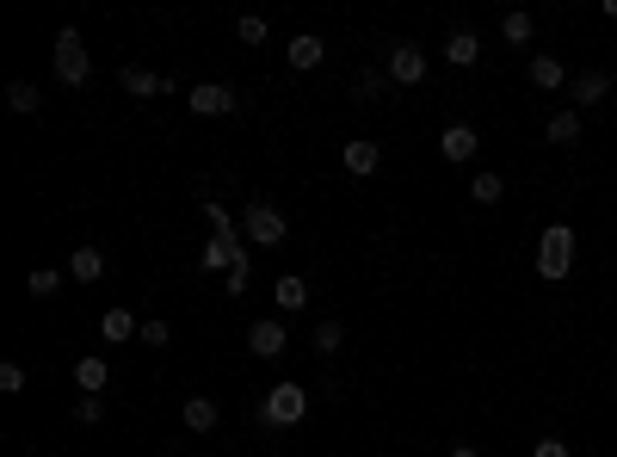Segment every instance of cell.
<instances>
[{
  "mask_svg": "<svg viewBox=\"0 0 617 457\" xmlns=\"http://www.w3.org/2000/svg\"><path fill=\"white\" fill-rule=\"evenodd\" d=\"M605 19H617V0H605Z\"/></svg>",
  "mask_w": 617,
  "mask_h": 457,
  "instance_id": "cell-35",
  "label": "cell"
},
{
  "mask_svg": "<svg viewBox=\"0 0 617 457\" xmlns=\"http://www.w3.org/2000/svg\"><path fill=\"white\" fill-rule=\"evenodd\" d=\"M204 217H210V229H216V235H235V217H229V210L216 204V198H204Z\"/></svg>",
  "mask_w": 617,
  "mask_h": 457,
  "instance_id": "cell-28",
  "label": "cell"
},
{
  "mask_svg": "<svg viewBox=\"0 0 617 457\" xmlns=\"http://www.w3.org/2000/svg\"><path fill=\"white\" fill-rule=\"evenodd\" d=\"M223 285H229V297H241V291H247V260H241V266H229V272H223Z\"/></svg>",
  "mask_w": 617,
  "mask_h": 457,
  "instance_id": "cell-33",
  "label": "cell"
},
{
  "mask_svg": "<svg viewBox=\"0 0 617 457\" xmlns=\"http://www.w3.org/2000/svg\"><path fill=\"white\" fill-rule=\"evenodd\" d=\"M574 248H580V241H574V229H568V223H550V229L537 235V278H550V285H562V278L574 272Z\"/></svg>",
  "mask_w": 617,
  "mask_h": 457,
  "instance_id": "cell-1",
  "label": "cell"
},
{
  "mask_svg": "<svg viewBox=\"0 0 617 457\" xmlns=\"http://www.w3.org/2000/svg\"><path fill=\"white\" fill-rule=\"evenodd\" d=\"M525 75H531V87H537V93H562V87L574 81L568 68H562V56H550V50H537V56H531V68H525Z\"/></svg>",
  "mask_w": 617,
  "mask_h": 457,
  "instance_id": "cell-8",
  "label": "cell"
},
{
  "mask_svg": "<svg viewBox=\"0 0 617 457\" xmlns=\"http://www.w3.org/2000/svg\"><path fill=\"white\" fill-rule=\"evenodd\" d=\"M303 414H309V390H303V383H272V390L260 396V427H297Z\"/></svg>",
  "mask_w": 617,
  "mask_h": 457,
  "instance_id": "cell-2",
  "label": "cell"
},
{
  "mask_svg": "<svg viewBox=\"0 0 617 457\" xmlns=\"http://www.w3.org/2000/svg\"><path fill=\"white\" fill-rule=\"evenodd\" d=\"M531 457H568V439H556V433H550V439H537V445H531Z\"/></svg>",
  "mask_w": 617,
  "mask_h": 457,
  "instance_id": "cell-32",
  "label": "cell"
},
{
  "mask_svg": "<svg viewBox=\"0 0 617 457\" xmlns=\"http://www.w3.org/2000/svg\"><path fill=\"white\" fill-rule=\"evenodd\" d=\"M439 155H445L451 167H469V161L482 155V130H476V124H451V130L439 136Z\"/></svg>",
  "mask_w": 617,
  "mask_h": 457,
  "instance_id": "cell-7",
  "label": "cell"
},
{
  "mask_svg": "<svg viewBox=\"0 0 617 457\" xmlns=\"http://www.w3.org/2000/svg\"><path fill=\"white\" fill-rule=\"evenodd\" d=\"M186 427L192 433H216V402L210 396H186Z\"/></svg>",
  "mask_w": 617,
  "mask_h": 457,
  "instance_id": "cell-24",
  "label": "cell"
},
{
  "mask_svg": "<svg viewBox=\"0 0 617 457\" xmlns=\"http://www.w3.org/2000/svg\"><path fill=\"white\" fill-rule=\"evenodd\" d=\"M284 210L272 204V198H247V210H241V235L253 241V248H278L284 241Z\"/></svg>",
  "mask_w": 617,
  "mask_h": 457,
  "instance_id": "cell-4",
  "label": "cell"
},
{
  "mask_svg": "<svg viewBox=\"0 0 617 457\" xmlns=\"http://www.w3.org/2000/svg\"><path fill=\"white\" fill-rule=\"evenodd\" d=\"M235 38H241V44H266V19H260V13H241V19H235Z\"/></svg>",
  "mask_w": 617,
  "mask_h": 457,
  "instance_id": "cell-27",
  "label": "cell"
},
{
  "mask_svg": "<svg viewBox=\"0 0 617 457\" xmlns=\"http://www.w3.org/2000/svg\"><path fill=\"white\" fill-rule=\"evenodd\" d=\"M99 334L112 340V346H124V340H136L142 328H136V315H130V309H105V315H99Z\"/></svg>",
  "mask_w": 617,
  "mask_h": 457,
  "instance_id": "cell-19",
  "label": "cell"
},
{
  "mask_svg": "<svg viewBox=\"0 0 617 457\" xmlns=\"http://www.w3.org/2000/svg\"><path fill=\"white\" fill-rule=\"evenodd\" d=\"M7 105H13L19 118H38V112H44V93L31 87V81H7Z\"/></svg>",
  "mask_w": 617,
  "mask_h": 457,
  "instance_id": "cell-20",
  "label": "cell"
},
{
  "mask_svg": "<svg viewBox=\"0 0 617 457\" xmlns=\"http://www.w3.org/2000/svg\"><path fill=\"white\" fill-rule=\"evenodd\" d=\"M105 383H112V365H105L99 353H87V359H75V390L81 396H99Z\"/></svg>",
  "mask_w": 617,
  "mask_h": 457,
  "instance_id": "cell-15",
  "label": "cell"
},
{
  "mask_svg": "<svg viewBox=\"0 0 617 457\" xmlns=\"http://www.w3.org/2000/svg\"><path fill=\"white\" fill-rule=\"evenodd\" d=\"M25 291H31V297H56V291H62V272H56V266H31Z\"/></svg>",
  "mask_w": 617,
  "mask_h": 457,
  "instance_id": "cell-25",
  "label": "cell"
},
{
  "mask_svg": "<svg viewBox=\"0 0 617 457\" xmlns=\"http://www.w3.org/2000/svg\"><path fill=\"white\" fill-rule=\"evenodd\" d=\"M445 62H451V68H476V62H482V38H476L469 25H457L451 38H445Z\"/></svg>",
  "mask_w": 617,
  "mask_h": 457,
  "instance_id": "cell-12",
  "label": "cell"
},
{
  "mask_svg": "<svg viewBox=\"0 0 617 457\" xmlns=\"http://www.w3.org/2000/svg\"><path fill=\"white\" fill-rule=\"evenodd\" d=\"M568 93L580 99V112H587V105H599V99L611 93V75H605V68H580V75L568 81Z\"/></svg>",
  "mask_w": 617,
  "mask_h": 457,
  "instance_id": "cell-13",
  "label": "cell"
},
{
  "mask_svg": "<svg viewBox=\"0 0 617 457\" xmlns=\"http://www.w3.org/2000/svg\"><path fill=\"white\" fill-rule=\"evenodd\" d=\"M68 278L99 285V278H105V254H99V248H75V254H68Z\"/></svg>",
  "mask_w": 617,
  "mask_h": 457,
  "instance_id": "cell-17",
  "label": "cell"
},
{
  "mask_svg": "<svg viewBox=\"0 0 617 457\" xmlns=\"http://www.w3.org/2000/svg\"><path fill=\"white\" fill-rule=\"evenodd\" d=\"M241 260H247V248H241L235 235H210V248L198 254V266H204V272H229V266H241Z\"/></svg>",
  "mask_w": 617,
  "mask_h": 457,
  "instance_id": "cell-10",
  "label": "cell"
},
{
  "mask_svg": "<svg viewBox=\"0 0 617 457\" xmlns=\"http://www.w3.org/2000/svg\"><path fill=\"white\" fill-rule=\"evenodd\" d=\"M75 420H81V427H99V420H105V402H99V396H81V402H75Z\"/></svg>",
  "mask_w": 617,
  "mask_h": 457,
  "instance_id": "cell-29",
  "label": "cell"
},
{
  "mask_svg": "<svg viewBox=\"0 0 617 457\" xmlns=\"http://www.w3.org/2000/svg\"><path fill=\"white\" fill-rule=\"evenodd\" d=\"M543 136H550V143H574V136H580V105H568V112H550Z\"/></svg>",
  "mask_w": 617,
  "mask_h": 457,
  "instance_id": "cell-22",
  "label": "cell"
},
{
  "mask_svg": "<svg viewBox=\"0 0 617 457\" xmlns=\"http://www.w3.org/2000/svg\"><path fill=\"white\" fill-rule=\"evenodd\" d=\"M451 457H482V451L476 445H451Z\"/></svg>",
  "mask_w": 617,
  "mask_h": 457,
  "instance_id": "cell-34",
  "label": "cell"
},
{
  "mask_svg": "<svg viewBox=\"0 0 617 457\" xmlns=\"http://www.w3.org/2000/svg\"><path fill=\"white\" fill-rule=\"evenodd\" d=\"M469 198H476V204L488 210V204H500V198H506V180H500V173H494V167H482V173H476V180H469Z\"/></svg>",
  "mask_w": 617,
  "mask_h": 457,
  "instance_id": "cell-21",
  "label": "cell"
},
{
  "mask_svg": "<svg viewBox=\"0 0 617 457\" xmlns=\"http://www.w3.org/2000/svg\"><path fill=\"white\" fill-rule=\"evenodd\" d=\"M611 402H617V383H611Z\"/></svg>",
  "mask_w": 617,
  "mask_h": 457,
  "instance_id": "cell-36",
  "label": "cell"
},
{
  "mask_svg": "<svg viewBox=\"0 0 617 457\" xmlns=\"http://www.w3.org/2000/svg\"><path fill=\"white\" fill-rule=\"evenodd\" d=\"M56 81H62V87H87V81H93V56H87V44H81L75 25L56 31Z\"/></svg>",
  "mask_w": 617,
  "mask_h": 457,
  "instance_id": "cell-3",
  "label": "cell"
},
{
  "mask_svg": "<svg viewBox=\"0 0 617 457\" xmlns=\"http://www.w3.org/2000/svg\"><path fill=\"white\" fill-rule=\"evenodd\" d=\"M321 56H328V44H321L315 31H297V38L284 44V62H290V68H321Z\"/></svg>",
  "mask_w": 617,
  "mask_h": 457,
  "instance_id": "cell-14",
  "label": "cell"
},
{
  "mask_svg": "<svg viewBox=\"0 0 617 457\" xmlns=\"http://www.w3.org/2000/svg\"><path fill=\"white\" fill-rule=\"evenodd\" d=\"M167 340H173L167 322H142V346H167Z\"/></svg>",
  "mask_w": 617,
  "mask_h": 457,
  "instance_id": "cell-31",
  "label": "cell"
},
{
  "mask_svg": "<svg viewBox=\"0 0 617 457\" xmlns=\"http://www.w3.org/2000/svg\"><path fill=\"white\" fill-rule=\"evenodd\" d=\"M118 81H124V93H130V99H155V93H167V75H155V68H136V62L124 68Z\"/></svg>",
  "mask_w": 617,
  "mask_h": 457,
  "instance_id": "cell-16",
  "label": "cell"
},
{
  "mask_svg": "<svg viewBox=\"0 0 617 457\" xmlns=\"http://www.w3.org/2000/svg\"><path fill=\"white\" fill-rule=\"evenodd\" d=\"M500 38H506V44H519V50H525V44L537 38V19H531V13H506V19H500Z\"/></svg>",
  "mask_w": 617,
  "mask_h": 457,
  "instance_id": "cell-23",
  "label": "cell"
},
{
  "mask_svg": "<svg viewBox=\"0 0 617 457\" xmlns=\"http://www.w3.org/2000/svg\"><path fill=\"white\" fill-rule=\"evenodd\" d=\"M186 105L198 118H235V87H216V81H198V87H186Z\"/></svg>",
  "mask_w": 617,
  "mask_h": 457,
  "instance_id": "cell-5",
  "label": "cell"
},
{
  "mask_svg": "<svg viewBox=\"0 0 617 457\" xmlns=\"http://www.w3.org/2000/svg\"><path fill=\"white\" fill-rule=\"evenodd\" d=\"M284 346H290L284 322H253V328H247V353H253V359H284Z\"/></svg>",
  "mask_w": 617,
  "mask_h": 457,
  "instance_id": "cell-9",
  "label": "cell"
},
{
  "mask_svg": "<svg viewBox=\"0 0 617 457\" xmlns=\"http://www.w3.org/2000/svg\"><path fill=\"white\" fill-rule=\"evenodd\" d=\"M389 81H395V87H420V81H426V50L408 44V38L389 44Z\"/></svg>",
  "mask_w": 617,
  "mask_h": 457,
  "instance_id": "cell-6",
  "label": "cell"
},
{
  "mask_svg": "<svg viewBox=\"0 0 617 457\" xmlns=\"http://www.w3.org/2000/svg\"><path fill=\"white\" fill-rule=\"evenodd\" d=\"M0 390H7V396H19V390H25V365H13V359L0 365Z\"/></svg>",
  "mask_w": 617,
  "mask_h": 457,
  "instance_id": "cell-30",
  "label": "cell"
},
{
  "mask_svg": "<svg viewBox=\"0 0 617 457\" xmlns=\"http://www.w3.org/2000/svg\"><path fill=\"white\" fill-rule=\"evenodd\" d=\"M340 161H346V173H358V180H365V173H377V167H383V149L371 143V136H352V143L340 149Z\"/></svg>",
  "mask_w": 617,
  "mask_h": 457,
  "instance_id": "cell-11",
  "label": "cell"
},
{
  "mask_svg": "<svg viewBox=\"0 0 617 457\" xmlns=\"http://www.w3.org/2000/svg\"><path fill=\"white\" fill-rule=\"evenodd\" d=\"M340 346H346V328H340V322H321V328H315V353H328V359H334Z\"/></svg>",
  "mask_w": 617,
  "mask_h": 457,
  "instance_id": "cell-26",
  "label": "cell"
},
{
  "mask_svg": "<svg viewBox=\"0 0 617 457\" xmlns=\"http://www.w3.org/2000/svg\"><path fill=\"white\" fill-rule=\"evenodd\" d=\"M272 297H278V309H284V315H297V309H309V285H303L297 272H284L278 285H272Z\"/></svg>",
  "mask_w": 617,
  "mask_h": 457,
  "instance_id": "cell-18",
  "label": "cell"
}]
</instances>
